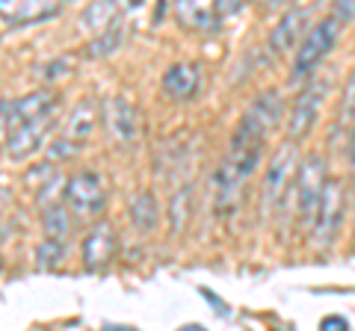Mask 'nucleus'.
Masks as SVG:
<instances>
[{
    "mask_svg": "<svg viewBox=\"0 0 355 331\" xmlns=\"http://www.w3.org/2000/svg\"><path fill=\"white\" fill-rule=\"evenodd\" d=\"M263 154V142H252L243 139L237 134H231L228 151L222 157L219 169L214 175V207L216 213H228L234 211L237 202L243 198V186L249 184V178L254 175Z\"/></svg>",
    "mask_w": 355,
    "mask_h": 331,
    "instance_id": "1",
    "label": "nucleus"
},
{
    "mask_svg": "<svg viewBox=\"0 0 355 331\" xmlns=\"http://www.w3.org/2000/svg\"><path fill=\"white\" fill-rule=\"evenodd\" d=\"M340 30L343 24L338 18H320L317 24H311V30L305 33V39L299 42L296 48V57H293V65H291V80H302L308 83L311 77L317 74V69L323 65V60L329 57V51L335 48V42L340 39Z\"/></svg>",
    "mask_w": 355,
    "mask_h": 331,
    "instance_id": "2",
    "label": "nucleus"
},
{
    "mask_svg": "<svg viewBox=\"0 0 355 331\" xmlns=\"http://www.w3.org/2000/svg\"><path fill=\"white\" fill-rule=\"evenodd\" d=\"M299 148L296 142H282L275 148L272 160H270V169L263 175V186H261V211L263 216L275 213L279 207L287 202V195L293 193V181H296V169H299Z\"/></svg>",
    "mask_w": 355,
    "mask_h": 331,
    "instance_id": "3",
    "label": "nucleus"
},
{
    "mask_svg": "<svg viewBox=\"0 0 355 331\" xmlns=\"http://www.w3.org/2000/svg\"><path fill=\"white\" fill-rule=\"evenodd\" d=\"M329 184V172H326V160L320 154H305L299 160L296 169V181H293V202L299 211V222L311 225L314 222V213L320 207V198Z\"/></svg>",
    "mask_w": 355,
    "mask_h": 331,
    "instance_id": "4",
    "label": "nucleus"
},
{
    "mask_svg": "<svg viewBox=\"0 0 355 331\" xmlns=\"http://www.w3.org/2000/svg\"><path fill=\"white\" fill-rule=\"evenodd\" d=\"M329 74L323 77H311V80L299 89L296 101L291 107V116H287V142H302L311 130L317 125V116H320V107H323L326 95H329Z\"/></svg>",
    "mask_w": 355,
    "mask_h": 331,
    "instance_id": "5",
    "label": "nucleus"
},
{
    "mask_svg": "<svg viewBox=\"0 0 355 331\" xmlns=\"http://www.w3.org/2000/svg\"><path fill=\"white\" fill-rule=\"evenodd\" d=\"M343 219H347V186L338 178H329L314 213V222H311V237H314L317 246H331L338 240Z\"/></svg>",
    "mask_w": 355,
    "mask_h": 331,
    "instance_id": "6",
    "label": "nucleus"
},
{
    "mask_svg": "<svg viewBox=\"0 0 355 331\" xmlns=\"http://www.w3.org/2000/svg\"><path fill=\"white\" fill-rule=\"evenodd\" d=\"M284 116V101L279 89H263L254 101L249 104V109L243 113L240 125L234 134L237 136H246L252 142H266V136L272 134L275 127H279V121Z\"/></svg>",
    "mask_w": 355,
    "mask_h": 331,
    "instance_id": "7",
    "label": "nucleus"
},
{
    "mask_svg": "<svg viewBox=\"0 0 355 331\" xmlns=\"http://www.w3.org/2000/svg\"><path fill=\"white\" fill-rule=\"evenodd\" d=\"M104 127L119 145H133L139 136V109L125 95H113L104 101Z\"/></svg>",
    "mask_w": 355,
    "mask_h": 331,
    "instance_id": "8",
    "label": "nucleus"
},
{
    "mask_svg": "<svg viewBox=\"0 0 355 331\" xmlns=\"http://www.w3.org/2000/svg\"><path fill=\"white\" fill-rule=\"evenodd\" d=\"M119 251V237H116V228L107 222V219H101V222H95L92 231L86 234L83 240V249H80V258H83V267L86 269H107L110 263H113Z\"/></svg>",
    "mask_w": 355,
    "mask_h": 331,
    "instance_id": "9",
    "label": "nucleus"
},
{
    "mask_svg": "<svg viewBox=\"0 0 355 331\" xmlns=\"http://www.w3.org/2000/svg\"><path fill=\"white\" fill-rule=\"evenodd\" d=\"M311 21V9L308 6H293L287 9V12L275 21V27L270 33V53H275V57H284V53H291L296 48V42L305 39V33L311 30L308 27Z\"/></svg>",
    "mask_w": 355,
    "mask_h": 331,
    "instance_id": "10",
    "label": "nucleus"
},
{
    "mask_svg": "<svg viewBox=\"0 0 355 331\" xmlns=\"http://www.w3.org/2000/svg\"><path fill=\"white\" fill-rule=\"evenodd\" d=\"M65 202L77 213H98L107 202V186L95 172H80L65 181Z\"/></svg>",
    "mask_w": 355,
    "mask_h": 331,
    "instance_id": "11",
    "label": "nucleus"
},
{
    "mask_svg": "<svg viewBox=\"0 0 355 331\" xmlns=\"http://www.w3.org/2000/svg\"><path fill=\"white\" fill-rule=\"evenodd\" d=\"M62 6L57 0H0V18L12 27L39 24L53 15H60Z\"/></svg>",
    "mask_w": 355,
    "mask_h": 331,
    "instance_id": "12",
    "label": "nucleus"
},
{
    "mask_svg": "<svg viewBox=\"0 0 355 331\" xmlns=\"http://www.w3.org/2000/svg\"><path fill=\"white\" fill-rule=\"evenodd\" d=\"M205 77H202V65L198 62H175L166 69L163 74V92L172 101H193L202 89Z\"/></svg>",
    "mask_w": 355,
    "mask_h": 331,
    "instance_id": "13",
    "label": "nucleus"
},
{
    "mask_svg": "<svg viewBox=\"0 0 355 331\" xmlns=\"http://www.w3.org/2000/svg\"><path fill=\"white\" fill-rule=\"evenodd\" d=\"M51 127H53V118H42V121H33V125L18 127L15 134L9 136V142H6V154L12 160L30 157L36 148H42V142H44V136H48Z\"/></svg>",
    "mask_w": 355,
    "mask_h": 331,
    "instance_id": "14",
    "label": "nucleus"
},
{
    "mask_svg": "<svg viewBox=\"0 0 355 331\" xmlns=\"http://www.w3.org/2000/svg\"><path fill=\"white\" fill-rule=\"evenodd\" d=\"M175 18L181 21L187 30H198V33H216L222 27V18L216 15L214 3H196V0L175 3Z\"/></svg>",
    "mask_w": 355,
    "mask_h": 331,
    "instance_id": "15",
    "label": "nucleus"
},
{
    "mask_svg": "<svg viewBox=\"0 0 355 331\" xmlns=\"http://www.w3.org/2000/svg\"><path fill=\"white\" fill-rule=\"evenodd\" d=\"M130 222L137 225L139 231H154L160 222V204H157V198H154V193L148 190H139L137 195L130 198Z\"/></svg>",
    "mask_w": 355,
    "mask_h": 331,
    "instance_id": "16",
    "label": "nucleus"
},
{
    "mask_svg": "<svg viewBox=\"0 0 355 331\" xmlns=\"http://www.w3.org/2000/svg\"><path fill=\"white\" fill-rule=\"evenodd\" d=\"M92 125H95V101H89L86 98V101H80L71 109V116H69V121H65V127H62V136L77 142V145H83L86 136L92 134Z\"/></svg>",
    "mask_w": 355,
    "mask_h": 331,
    "instance_id": "17",
    "label": "nucleus"
},
{
    "mask_svg": "<svg viewBox=\"0 0 355 331\" xmlns=\"http://www.w3.org/2000/svg\"><path fill=\"white\" fill-rule=\"evenodd\" d=\"M169 234L178 237V234H184V228L187 222H190V216H193V186L190 184H184V186H178V190L172 193L169 198Z\"/></svg>",
    "mask_w": 355,
    "mask_h": 331,
    "instance_id": "18",
    "label": "nucleus"
},
{
    "mask_svg": "<svg viewBox=\"0 0 355 331\" xmlns=\"http://www.w3.org/2000/svg\"><path fill=\"white\" fill-rule=\"evenodd\" d=\"M83 24L92 30L95 36H101V33H107L110 27L121 24V6L119 3H107V0L86 6L83 9Z\"/></svg>",
    "mask_w": 355,
    "mask_h": 331,
    "instance_id": "19",
    "label": "nucleus"
},
{
    "mask_svg": "<svg viewBox=\"0 0 355 331\" xmlns=\"http://www.w3.org/2000/svg\"><path fill=\"white\" fill-rule=\"evenodd\" d=\"M42 228L48 240H62L71 234V213L57 202V204H44V216H42Z\"/></svg>",
    "mask_w": 355,
    "mask_h": 331,
    "instance_id": "20",
    "label": "nucleus"
},
{
    "mask_svg": "<svg viewBox=\"0 0 355 331\" xmlns=\"http://www.w3.org/2000/svg\"><path fill=\"white\" fill-rule=\"evenodd\" d=\"M121 45V24L110 27L107 33H101V36H95L92 42L86 45V57L89 60H101V57H110V53H116Z\"/></svg>",
    "mask_w": 355,
    "mask_h": 331,
    "instance_id": "21",
    "label": "nucleus"
},
{
    "mask_svg": "<svg viewBox=\"0 0 355 331\" xmlns=\"http://www.w3.org/2000/svg\"><path fill=\"white\" fill-rule=\"evenodd\" d=\"M62 258H65V242L62 240H42L36 246V263L44 269L62 263Z\"/></svg>",
    "mask_w": 355,
    "mask_h": 331,
    "instance_id": "22",
    "label": "nucleus"
},
{
    "mask_svg": "<svg viewBox=\"0 0 355 331\" xmlns=\"http://www.w3.org/2000/svg\"><path fill=\"white\" fill-rule=\"evenodd\" d=\"M340 121L355 125V71L347 77L343 92H340Z\"/></svg>",
    "mask_w": 355,
    "mask_h": 331,
    "instance_id": "23",
    "label": "nucleus"
},
{
    "mask_svg": "<svg viewBox=\"0 0 355 331\" xmlns=\"http://www.w3.org/2000/svg\"><path fill=\"white\" fill-rule=\"evenodd\" d=\"M74 65H77V57H74V53H62L60 60H53L51 65H44V80H57V77L71 74V71H74Z\"/></svg>",
    "mask_w": 355,
    "mask_h": 331,
    "instance_id": "24",
    "label": "nucleus"
},
{
    "mask_svg": "<svg viewBox=\"0 0 355 331\" xmlns=\"http://www.w3.org/2000/svg\"><path fill=\"white\" fill-rule=\"evenodd\" d=\"M80 148H83V145H77V142L60 136V139L51 145V160H69V157H74V154L80 151Z\"/></svg>",
    "mask_w": 355,
    "mask_h": 331,
    "instance_id": "25",
    "label": "nucleus"
},
{
    "mask_svg": "<svg viewBox=\"0 0 355 331\" xmlns=\"http://www.w3.org/2000/svg\"><path fill=\"white\" fill-rule=\"evenodd\" d=\"M9 116H12V101H0V151L6 148L9 142Z\"/></svg>",
    "mask_w": 355,
    "mask_h": 331,
    "instance_id": "26",
    "label": "nucleus"
},
{
    "mask_svg": "<svg viewBox=\"0 0 355 331\" xmlns=\"http://www.w3.org/2000/svg\"><path fill=\"white\" fill-rule=\"evenodd\" d=\"M329 15H331V18H338L340 24L347 27L349 21L355 18V3H335V6H331V12H329Z\"/></svg>",
    "mask_w": 355,
    "mask_h": 331,
    "instance_id": "27",
    "label": "nucleus"
},
{
    "mask_svg": "<svg viewBox=\"0 0 355 331\" xmlns=\"http://www.w3.org/2000/svg\"><path fill=\"white\" fill-rule=\"evenodd\" d=\"M214 9H216V15L225 21L231 15H237L240 9H243V3H237V0H228V3H225V0H219V3H214Z\"/></svg>",
    "mask_w": 355,
    "mask_h": 331,
    "instance_id": "28",
    "label": "nucleus"
},
{
    "mask_svg": "<svg viewBox=\"0 0 355 331\" xmlns=\"http://www.w3.org/2000/svg\"><path fill=\"white\" fill-rule=\"evenodd\" d=\"M320 331H349V323L343 316H326L320 323Z\"/></svg>",
    "mask_w": 355,
    "mask_h": 331,
    "instance_id": "29",
    "label": "nucleus"
},
{
    "mask_svg": "<svg viewBox=\"0 0 355 331\" xmlns=\"http://www.w3.org/2000/svg\"><path fill=\"white\" fill-rule=\"evenodd\" d=\"M347 154H349V169L355 175V125L349 127V148H347Z\"/></svg>",
    "mask_w": 355,
    "mask_h": 331,
    "instance_id": "30",
    "label": "nucleus"
},
{
    "mask_svg": "<svg viewBox=\"0 0 355 331\" xmlns=\"http://www.w3.org/2000/svg\"><path fill=\"white\" fill-rule=\"evenodd\" d=\"M178 331H207V328H205V325H193V323H190V325H184V328H178Z\"/></svg>",
    "mask_w": 355,
    "mask_h": 331,
    "instance_id": "31",
    "label": "nucleus"
}]
</instances>
